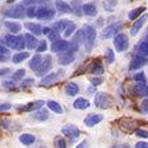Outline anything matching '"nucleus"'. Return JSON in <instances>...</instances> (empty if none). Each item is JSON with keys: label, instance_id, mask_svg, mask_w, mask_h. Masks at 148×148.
<instances>
[{"label": "nucleus", "instance_id": "1", "mask_svg": "<svg viewBox=\"0 0 148 148\" xmlns=\"http://www.w3.org/2000/svg\"><path fill=\"white\" fill-rule=\"evenodd\" d=\"M5 45L8 46V49L12 50H24V48H27L25 45V36L24 34H7L4 37Z\"/></svg>", "mask_w": 148, "mask_h": 148}, {"label": "nucleus", "instance_id": "2", "mask_svg": "<svg viewBox=\"0 0 148 148\" xmlns=\"http://www.w3.org/2000/svg\"><path fill=\"white\" fill-rule=\"evenodd\" d=\"M25 12H27V5H24L21 3V4H17V5L11 7V8H7L5 11H3V15L9 18H23L27 16Z\"/></svg>", "mask_w": 148, "mask_h": 148}, {"label": "nucleus", "instance_id": "3", "mask_svg": "<svg viewBox=\"0 0 148 148\" xmlns=\"http://www.w3.org/2000/svg\"><path fill=\"white\" fill-rule=\"evenodd\" d=\"M83 34H85V45H86L87 50H91L94 44H95L97 38V31L92 25L87 24L83 27Z\"/></svg>", "mask_w": 148, "mask_h": 148}, {"label": "nucleus", "instance_id": "4", "mask_svg": "<svg viewBox=\"0 0 148 148\" xmlns=\"http://www.w3.org/2000/svg\"><path fill=\"white\" fill-rule=\"evenodd\" d=\"M94 105H95L98 108L105 110V108L111 107V105H112V99H111V97L108 95L107 92L99 91V92H97L95 97H94Z\"/></svg>", "mask_w": 148, "mask_h": 148}, {"label": "nucleus", "instance_id": "5", "mask_svg": "<svg viewBox=\"0 0 148 148\" xmlns=\"http://www.w3.org/2000/svg\"><path fill=\"white\" fill-rule=\"evenodd\" d=\"M56 16V9L49 5H41L37 7L36 17L38 20H53Z\"/></svg>", "mask_w": 148, "mask_h": 148}, {"label": "nucleus", "instance_id": "6", "mask_svg": "<svg viewBox=\"0 0 148 148\" xmlns=\"http://www.w3.org/2000/svg\"><path fill=\"white\" fill-rule=\"evenodd\" d=\"M122 27H123V23H122V21L112 23V24L107 25L106 28H103V29H102L101 37L103 38V40H105V38H110V37L115 36V34H116L118 32L122 29Z\"/></svg>", "mask_w": 148, "mask_h": 148}, {"label": "nucleus", "instance_id": "7", "mask_svg": "<svg viewBox=\"0 0 148 148\" xmlns=\"http://www.w3.org/2000/svg\"><path fill=\"white\" fill-rule=\"evenodd\" d=\"M128 37L124 33H116L114 36V46L118 53H122L128 48Z\"/></svg>", "mask_w": 148, "mask_h": 148}, {"label": "nucleus", "instance_id": "8", "mask_svg": "<svg viewBox=\"0 0 148 148\" xmlns=\"http://www.w3.org/2000/svg\"><path fill=\"white\" fill-rule=\"evenodd\" d=\"M61 132L64 134V136L70 140V142H74V140H77L81 135V131L77 126H74V124H66L61 128Z\"/></svg>", "mask_w": 148, "mask_h": 148}, {"label": "nucleus", "instance_id": "9", "mask_svg": "<svg viewBox=\"0 0 148 148\" xmlns=\"http://www.w3.org/2000/svg\"><path fill=\"white\" fill-rule=\"evenodd\" d=\"M52 65H53V61H52V57H50V56H45V57H42V61H41L40 68L36 70V75H38V77H44V75H46V74L50 71V69H52Z\"/></svg>", "mask_w": 148, "mask_h": 148}, {"label": "nucleus", "instance_id": "10", "mask_svg": "<svg viewBox=\"0 0 148 148\" xmlns=\"http://www.w3.org/2000/svg\"><path fill=\"white\" fill-rule=\"evenodd\" d=\"M86 71L87 73H91L94 75H101V74L105 73V66L99 61V58L92 60L91 62H89L86 66Z\"/></svg>", "mask_w": 148, "mask_h": 148}, {"label": "nucleus", "instance_id": "11", "mask_svg": "<svg viewBox=\"0 0 148 148\" xmlns=\"http://www.w3.org/2000/svg\"><path fill=\"white\" fill-rule=\"evenodd\" d=\"M65 75V71L64 70H57V71H53V73H49L44 75L42 79H41V86H48V85H52L56 81H58L60 78H62Z\"/></svg>", "mask_w": 148, "mask_h": 148}, {"label": "nucleus", "instance_id": "12", "mask_svg": "<svg viewBox=\"0 0 148 148\" xmlns=\"http://www.w3.org/2000/svg\"><path fill=\"white\" fill-rule=\"evenodd\" d=\"M131 92L135 97H148V85L147 82H134L131 86Z\"/></svg>", "mask_w": 148, "mask_h": 148}, {"label": "nucleus", "instance_id": "13", "mask_svg": "<svg viewBox=\"0 0 148 148\" xmlns=\"http://www.w3.org/2000/svg\"><path fill=\"white\" fill-rule=\"evenodd\" d=\"M119 127L123 130L124 132H132L136 130V124H138V120L131 119V118H122V119L118 120Z\"/></svg>", "mask_w": 148, "mask_h": 148}, {"label": "nucleus", "instance_id": "14", "mask_svg": "<svg viewBox=\"0 0 148 148\" xmlns=\"http://www.w3.org/2000/svg\"><path fill=\"white\" fill-rule=\"evenodd\" d=\"M148 64V56H142V54H138L131 60V64H130V69L131 70H138V69L143 68L144 65Z\"/></svg>", "mask_w": 148, "mask_h": 148}, {"label": "nucleus", "instance_id": "15", "mask_svg": "<svg viewBox=\"0 0 148 148\" xmlns=\"http://www.w3.org/2000/svg\"><path fill=\"white\" fill-rule=\"evenodd\" d=\"M147 18H148L147 13H144V15H140L138 18H135V20H134L132 27H131V31H130V33L132 34V36H136V34L139 33V31L142 29V27L145 24Z\"/></svg>", "mask_w": 148, "mask_h": 148}, {"label": "nucleus", "instance_id": "16", "mask_svg": "<svg viewBox=\"0 0 148 148\" xmlns=\"http://www.w3.org/2000/svg\"><path fill=\"white\" fill-rule=\"evenodd\" d=\"M69 41L68 40H62V38H58V40H56L52 42V46H50V49H52L53 53H62L65 50H68L69 48Z\"/></svg>", "mask_w": 148, "mask_h": 148}, {"label": "nucleus", "instance_id": "17", "mask_svg": "<svg viewBox=\"0 0 148 148\" xmlns=\"http://www.w3.org/2000/svg\"><path fill=\"white\" fill-rule=\"evenodd\" d=\"M45 102L44 101H33V102H28L25 106H18L17 110L21 111V112H32V111H36L37 108H40L44 106Z\"/></svg>", "mask_w": 148, "mask_h": 148}, {"label": "nucleus", "instance_id": "18", "mask_svg": "<svg viewBox=\"0 0 148 148\" xmlns=\"http://www.w3.org/2000/svg\"><path fill=\"white\" fill-rule=\"evenodd\" d=\"M102 119H103V115L102 114L91 112V114H89L85 119H83V123H85L86 127H94V126H97V124L101 123Z\"/></svg>", "mask_w": 148, "mask_h": 148}, {"label": "nucleus", "instance_id": "19", "mask_svg": "<svg viewBox=\"0 0 148 148\" xmlns=\"http://www.w3.org/2000/svg\"><path fill=\"white\" fill-rule=\"evenodd\" d=\"M74 53L71 52H68V50H65V52L62 53H58V64L61 65V66H68V65H70L71 62L74 61Z\"/></svg>", "mask_w": 148, "mask_h": 148}, {"label": "nucleus", "instance_id": "20", "mask_svg": "<svg viewBox=\"0 0 148 148\" xmlns=\"http://www.w3.org/2000/svg\"><path fill=\"white\" fill-rule=\"evenodd\" d=\"M25 36V45H27V48L28 49H36L37 48V45H38V40L36 38V34H33V33H27V34H24Z\"/></svg>", "mask_w": 148, "mask_h": 148}, {"label": "nucleus", "instance_id": "21", "mask_svg": "<svg viewBox=\"0 0 148 148\" xmlns=\"http://www.w3.org/2000/svg\"><path fill=\"white\" fill-rule=\"evenodd\" d=\"M54 7H56L57 11H60V12H62V13H73V8H71V5L68 4V3H65L64 0H56Z\"/></svg>", "mask_w": 148, "mask_h": 148}, {"label": "nucleus", "instance_id": "22", "mask_svg": "<svg viewBox=\"0 0 148 148\" xmlns=\"http://www.w3.org/2000/svg\"><path fill=\"white\" fill-rule=\"evenodd\" d=\"M24 27L27 28V29L31 32V33L36 34V36H40V34H42V27H41L38 23L29 21V23H25Z\"/></svg>", "mask_w": 148, "mask_h": 148}, {"label": "nucleus", "instance_id": "23", "mask_svg": "<svg viewBox=\"0 0 148 148\" xmlns=\"http://www.w3.org/2000/svg\"><path fill=\"white\" fill-rule=\"evenodd\" d=\"M32 116L36 120H38V122H45V120H48V118H49V111L40 107L34 111V114H32Z\"/></svg>", "mask_w": 148, "mask_h": 148}, {"label": "nucleus", "instance_id": "24", "mask_svg": "<svg viewBox=\"0 0 148 148\" xmlns=\"http://www.w3.org/2000/svg\"><path fill=\"white\" fill-rule=\"evenodd\" d=\"M73 107L77 108V110H86V108L90 107V102H89V99L79 97V98H77L73 102Z\"/></svg>", "mask_w": 148, "mask_h": 148}, {"label": "nucleus", "instance_id": "25", "mask_svg": "<svg viewBox=\"0 0 148 148\" xmlns=\"http://www.w3.org/2000/svg\"><path fill=\"white\" fill-rule=\"evenodd\" d=\"M65 92H66V95H69V97L77 95L78 92H79V86H78L75 82H69V83H66V86H65Z\"/></svg>", "mask_w": 148, "mask_h": 148}, {"label": "nucleus", "instance_id": "26", "mask_svg": "<svg viewBox=\"0 0 148 148\" xmlns=\"http://www.w3.org/2000/svg\"><path fill=\"white\" fill-rule=\"evenodd\" d=\"M97 7L92 3H85L82 4V13L86 16H95L97 15Z\"/></svg>", "mask_w": 148, "mask_h": 148}, {"label": "nucleus", "instance_id": "27", "mask_svg": "<svg viewBox=\"0 0 148 148\" xmlns=\"http://www.w3.org/2000/svg\"><path fill=\"white\" fill-rule=\"evenodd\" d=\"M18 140L24 145H32L36 142V136L33 134H21V135L18 136Z\"/></svg>", "mask_w": 148, "mask_h": 148}, {"label": "nucleus", "instance_id": "28", "mask_svg": "<svg viewBox=\"0 0 148 148\" xmlns=\"http://www.w3.org/2000/svg\"><path fill=\"white\" fill-rule=\"evenodd\" d=\"M4 27L13 34H17L18 32L21 31V25L18 24L17 21H9V20L8 21H4Z\"/></svg>", "mask_w": 148, "mask_h": 148}, {"label": "nucleus", "instance_id": "29", "mask_svg": "<svg viewBox=\"0 0 148 148\" xmlns=\"http://www.w3.org/2000/svg\"><path fill=\"white\" fill-rule=\"evenodd\" d=\"M41 61H42V57H41L40 53H37V54H34L33 57H32V60H31L29 62H28V65H29V68H31L32 70L36 71L37 69L40 68Z\"/></svg>", "mask_w": 148, "mask_h": 148}, {"label": "nucleus", "instance_id": "30", "mask_svg": "<svg viewBox=\"0 0 148 148\" xmlns=\"http://www.w3.org/2000/svg\"><path fill=\"white\" fill-rule=\"evenodd\" d=\"M29 57V53L28 52H24V50H18L17 53L12 56V62L13 64H20V62L25 61V60Z\"/></svg>", "mask_w": 148, "mask_h": 148}, {"label": "nucleus", "instance_id": "31", "mask_svg": "<svg viewBox=\"0 0 148 148\" xmlns=\"http://www.w3.org/2000/svg\"><path fill=\"white\" fill-rule=\"evenodd\" d=\"M136 53L142 56H148V37L139 42V45L136 46Z\"/></svg>", "mask_w": 148, "mask_h": 148}, {"label": "nucleus", "instance_id": "32", "mask_svg": "<svg viewBox=\"0 0 148 148\" xmlns=\"http://www.w3.org/2000/svg\"><path fill=\"white\" fill-rule=\"evenodd\" d=\"M46 106H48V108H49L50 111H53L54 114H62V107H61V105H60L57 101H48L46 102Z\"/></svg>", "mask_w": 148, "mask_h": 148}, {"label": "nucleus", "instance_id": "33", "mask_svg": "<svg viewBox=\"0 0 148 148\" xmlns=\"http://www.w3.org/2000/svg\"><path fill=\"white\" fill-rule=\"evenodd\" d=\"M144 11H145V7H144V5L139 7V8L132 9V11L128 13V18H130V20H135V18H138L139 16L142 15V13H144Z\"/></svg>", "mask_w": 148, "mask_h": 148}, {"label": "nucleus", "instance_id": "34", "mask_svg": "<svg viewBox=\"0 0 148 148\" xmlns=\"http://www.w3.org/2000/svg\"><path fill=\"white\" fill-rule=\"evenodd\" d=\"M118 4V0H103V8L107 12H112Z\"/></svg>", "mask_w": 148, "mask_h": 148}, {"label": "nucleus", "instance_id": "35", "mask_svg": "<svg viewBox=\"0 0 148 148\" xmlns=\"http://www.w3.org/2000/svg\"><path fill=\"white\" fill-rule=\"evenodd\" d=\"M105 60H106V64L107 65H111L112 62L115 61V53H114V50L111 49V48H107V49H106Z\"/></svg>", "mask_w": 148, "mask_h": 148}, {"label": "nucleus", "instance_id": "36", "mask_svg": "<svg viewBox=\"0 0 148 148\" xmlns=\"http://www.w3.org/2000/svg\"><path fill=\"white\" fill-rule=\"evenodd\" d=\"M70 24H71L70 20H60V21H57L54 24V28L56 29H58L60 32H65V29H66Z\"/></svg>", "mask_w": 148, "mask_h": 148}, {"label": "nucleus", "instance_id": "37", "mask_svg": "<svg viewBox=\"0 0 148 148\" xmlns=\"http://www.w3.org/2000/svg\"><path fill=\"white\" fill-rule=\"evenodd\" d=\"M48 38H49L50 41H56V40H58V38H61V32L58 31V29H56L54 27L50 28V31L49 33H48Z\"/></svg>", "mask_w": 148, "mask_h": 148}, {"label": "nucleus", "instance_id": "38", "mask_svg": "<svg viewBox=\"0 0 148 148\" xmlns=\"http://www.w3.org/2000/svg\"><path fill=\"white\" fill-rule=\"evenodd\" d=\"M1 85H3L4 89L11 90V91H16V90H17V87H16V82L13 79H11V81H3V82H1Z\"/></svg>", "mask_w": 148, "mask_h": 148}, {"label": "nucleus", "instance_id": "39", "mask_svg": "<svg viewBox=\"0 0 148 148\" xmlns=\"http://www.w3.org/2000/svg\"><path fill=\"white\" fill-rule=\"evenodd\" d=\"M36 12H37V7L34 5V4H32V5L27 7V12H25V15H27V17H29V18H34L36 17Z\"/></svg>", "mask_w": 148, "mask_h": 148}, {"label": "nucleus", "instance_id": "40", "mask_svg": "<svg viewBox=\"0 0 148 148\" xmlns=\"http://www.w3.org/2000/svg\"><path fill=\"white\" fill-rule=\"evenodd\" d=\"M24 77H25V70L24 69H18V70H16L15 73L12 74L11 78H12L13 81H21Z\"/></svg>", "mask_w": 148, "mask_h": 148}, {"label": "nucleus", "instance_id": "41", "mask_svg": "<svg viewBox=\"0 0 148 148\" xmlns=\"http://www.w3.org/2000/svg\"><path fill=\"white\" fill-rule=\"evenodd\" d=\"M46 49H48V42H46V40L38 41V45H37V48H36V52L37 53H44Z\"/></svg>", "mask_w": 148, "mask_h": 148}, {"label": "nucleus", "instance_id": "42", "mask_svg": "<svg viewBox=\"0 0 148 148\" xmlns=\"http://www.w3.org/2000/svg\"><path fill=\"white\" fill-rule=\"evenodd\" d=\"M54 145L57 148H65L66 147V140L64 139V136H57L54 139Z\"/></svg>", "mask_w": 148, "mask_h": 148}, {"label": "nucleus", "instance_id": "43", "mask_svg": "<svg viewBox=\"0 0 148 148\" xmlns=\"http://www.w3.org/2000/svg\"><path fill=\"white\" fill-rule=\"evenodd\" d=\"M134 81L136 82H147V77H145L144 71H138L134 74Z\"/></svg>", "mask_w": 148, "mask_h": 148}, {"label": "nucleus", "instance_id": "44", "mask_svg": "<svg viewBox=\"0 0 148 148\" xmlns=\"http://www.w3.org/2000/svg\"><path fill=\"white\" fill-rule=\"evenodd\" d=\"M75 29H77V25L74 24V23H71V24L65 29V37H70L71 34L75 32Z\"/></svg>", "mask_w": 148, "mask_h": 148}, {"label": "nucleus", "instance_id": "45", "mask_svg": "<svg viewBox=\"0 0 148 148\" xmlns=\"http://www.w3.org/2000/svg\"><path fill=\"white\" fill-rule=\"evenodd\" d=\"M135 135L139 136V138H142V139H148V131L147 130H143V128H136Z\"/></svg>", "mask_w": 148, "mask_h": 148}, {"label": "nucleus", "instance_id": "46", "mask_svg": "<svg viewBox=\"0 0 148 148\" xmlns=\"http://www.w3.org/2000/svg\"><path fill=\"white\" fill-rule=\"evenodd\" d=\"M33 83H34V79H33V78H25V79L21 83H20V87H21V89H27V87L32 86Z\"/></svg>", "mask_w": 148, "mask_h": 148}, {"label": "nucleus", "instance_id": "47", "mask_svg": "<svg viewBox=\"0 0 148 148\" xmlns=\"http://www.w3.org/2000/svg\"><path fill=\"white\" fill-rule=\"evenodd\" d=\"M90 82H91L92 86H99V85H102V82H103V78L99 77V75H95V77L90 78Z\"/></svg>", "mask_w": 148, "mask_h": 148}, {"label": "nucleus", "instance_id": "48", "mask_svg": "<svg viewBox=\"0 0 148 148\" xmlns=\"http://www.w3.org/2000/svg\"><path fill=\"white\" fill-rule=\"evenodd\" d=\"M140 111L143 114H148V97H145V99L140 103Z\"/></svg>", "mask_w": 148, "mask_h": 148}, {"label": "nucleus", "instance_id": "49", "mask_svg": "<svg viewBox=\"0 0 148 148\" xmlns=\"http://www.w3.org/2000/svg\"><path fill=\"white\" fill-rule=\"evenodd\" d=\"M0 127H3V128H9V127H11V120L5 119V118H0Z\"/></svg>", "mask_w": 148, "mask_h": 148}, {"label": "nucleus", "instance_id": "50", "mask_svg": "<svg viewBox=\"0 0 148 148\" xmlns=\"http://www.w3.org/2000/svg\"><path fill=\"white\" fill-rule=\"evenodd\" d=\"M12 108L11 103H0V112H4V111H8Z\"/></svg>", "mask_w": 148, "mask_h": 148}, {"label": "nucleus", "instance_id": "51", "mask_svg": "<svg viewBox=\"0 0 148 148\" xmlns=\"http://www.w3.org/2000/svg\"><path fill=\"white\" fill-rule=\"evenodd\" d=\"M0 54H5L8 56L9 54V50H8V46H4V45H0Z\"/></svg>", "mask_w": 148, "mask_h": 148}, {"label": "nucleus", "instance_id": "52", "mask_svg": "<svg viewBox=\"0 0 148 148\" xmlns=\"http://www.w3.org/2000/svg\"><path fill=\"white\" fill-rule=\"evenodd\" d=\"M136 148H148V142H138L135 144Z\"/></svg>", "mask_w": 148, "mask_h": 148}, {"label": "nucleus", "instance_id": "53", "mask_svg": "<svg viewBox=\"0 0 148 148\" xmlns=\"http://www.w3.org/2000/svg\"><path fill=\"white\" fill-rule=\"evenodd\" d=\"M9 69L8 68H3V69H0V77H3V75H7V74H9Z\"/></svg>", "mask_w": 148, "mask_h": 148}, {"label": "nucleus", "instance_id": "54", "mask_svg": "<svg viewBox=\"0 0 148 148\" xmlns=\"http://www.w3.org/2000/svg\"><path fill=\"white\" fill-rule=\"evenodd\" d=\"M7 58H8V56L5 54H0V62H5Z\"/></svg>", "mask_w": 148, "mask_h": 148}, {"label": "nucleus", "instance_id": "55", "mask_svg": "<svg viewBox=\"0 0 148 148\" xmlns=\"http://www.w3.org/2000/svg\"><path fill=\"white\" fill-rule=\"evenodd\" d=\"M49 31H50V28H49V27H44V28H42V33H45V34L49 33Z\"/></svg>", "mask_w": 148, "mask_h": 148}, {"label": "nucleus", "instance_id": "56", "mask_svg": "<svg viewBox=\"0 0 148 148\" xmlns=\"http://www.w3.org/2000/svg\"><path fill=\"white\" fill-rule=\"evenodd\" d=\"M86 145H87V142H82V143H79L77 147L78 148H82V147H86Z\"/></svg>", "mask_w": 148, "mask_h": 148}, {"label": "nucleus", "instance_id": "57", "mask_svg": "<svg viewBox=\"0 0 148 148\" xmlns=\"http://www.w3.org/2000/svg\"><path fill=\"white\" fill-rule=\"evenodd\" d=\"M9 4H12V3H15V1H17V0H7Z\"/></svg>", "mask_w": 148, "mask_h": 148}, {"label": "nucleus", "instance_id": "58", "mask_svg": "<svg viewBox=\"0 0 148 148\" xmlns=\"http://www.w3.org/2000/svg\"><path fill=\"white\" fill-rule=\"evenodd\" d=\"M147 36H148V33H147Z\"/></svg>", "mask_w": 148, "mask_h": 148}, {"label": "nucleus", "instance_id": "59", "mask_svg": "<svg viewBox=\"0 0 148 148\" xmlns=\"http://www.w3.org/2000/svg\"><path fill=\"white\" fill-rule=\"evenodd\" d=\"M0 1H1V0H0Z\"/></svg>", "mask_w": 148, "mask_h": 148}]
</instances>
